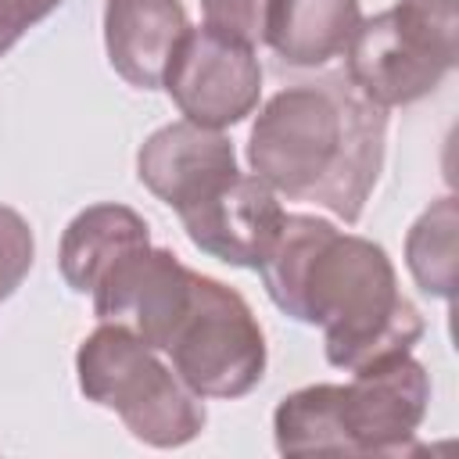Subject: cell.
<instances>
[{
    "label": "cell",
    "mask_w": 459,
    "mask_h": 459,
    "mask_svg": "<svg viewBox=\"0 0 459 459\" xmlns=\"http://www.w3.org/2000/svg\"><path fill=\"white\" fill-rule=\"evenodd\" d=\"M57 7L61 0H0V57Z\"/></svg>",
    "instance_id": "d6986e66"
},
{
    "label": "cell",
    "mask_w": 459,
    "mask_h": 459,
    "mask_svg": "<svg viewBox=\"0 0 459 459\" xmlns=\"http://www.w3.org/2000/svg\"><path fill=\"white\" fill-rule=\"evenodd\" d=\"M455 197H437L405 237V265L416 287L430 298L452 301L455 294Z\"/></svg>",
    "instance_id": "9a60e30c"
},
{
    "label": "cell",
    "mask_w": 459,
    "mask_h": 459,
    "mask_svg": "<svg viewBox=\"0 0 459 459\" xmlns=\"http://www.w3.org/2000/svg\"><path fill=\"white\" fill-rule=\"evenodd\" d=\"M258 273L283 316L323 326L326 362L337 369L412 351L423 337V316L398 290L387 251L319 215L283 212Z\"/></svg>",
    "instance_id": "6da1fadb"
},
{
    "label": "cell",
    "mask_w": 459,
    "mask_h": 459,
    "mask_svg": "<svg viewBox=\"0 0 459 459\" xmlns=\"http://www.w3.org/2000/svg\"><path fill=\"white\" fill-rule=\"evenodd\" d=\"M273 0H201L204 29L237 39L244 47L265 43V22H269Z\"/></svg>",
    "instance_id": "e0dca14e"
},
{
    "label": "cell",
    "mask_w": 459,
    "mask_h": 459,
    "mask_svg": "<svg viewBox=\"0 0 459 459\" xmlns=\"http://www.w3.org/2000/svg\"><path fill=\"white\" fill-rule=\"evenodd\" d=\"M351 373V384H344V420L355 455L412 452V437L430 405L427 369L409 351H398Z\"/></svg>",
    "instance_id": "8992f818"
},
{
    "label": "cell",
    "mask_w": 459,
    "mask_h": 459,
    "mask_svg": "<svg viewBox=\"0 0 459 459\" xmlns=\"http://www.w3.org/2000/svg\"><path fill=\"white\" fill-rule=\"evenodd\" d=\"M344 75L362 97L380 108H405L423 100L452 72L448 61L430 54L416 36H409L391 11L362 18L348 50Z\"/></svg>",
    "instance_id": "9c48e42d"
},
{
    "label": "cell",
    "mask_w": 459,
    "mask_h": 459,
    "mask_svg": "<svg viewBox=\"0 0 459 459\" xmlns=\"http://www.w3.org/2000/svg\"><path fill=\"white\" fill-rule=\"evenodd\" d=\"M186 122L226 129L247 118L262 97V65L255 47L226 39L212 29H186L179 39L165 82H161Z\"/></svg>",
    "instance_id": "5b68a950"
},
{
    "label": "cell",
    "mask_w": 459,
    "mask_h": 459,
    "mask_svg": "<svg viewBox=\"0 0 459 459\" xmlns=\"http://www.w3.org/2000/svg\"><path fill=\"white\" fill-rule=\"evenodd\" d=\"M391 14L398 18V25L409 36H416L430 54H437L441 61H448L455 68V54H459L455 0H398L391 7Z\"/></svg>",
    "instance_id": "2e32d148"
},
{
    "label": "cell",
    "mask_w": 459,
    "mask_h": 459,
    "mask_svg": "<svg viewBox=\"0 0 459 459\" xmlns=\"http://www.w3.org/2000/svg\"><path fill=\"white\" fill-rule=\"evenodd\" d=\"M172 373L201 398H244L265 377V333L251 305L222 280L194 273L165 348Z\"/></svg>",
    "instance_id": "277c9868"
},
{
    "label": "cell",
    "mask_w": 459,
    "mask_h": 459,
    "mask_svg": "<svg viewBox=\"0 0 459 459\" xmlns=\"http://www.w3.org/2000/svg\"><path fill=\"white\" fill-rule=\"evenodd\" d=\"M151 230L143 215L126 204H90L61 233L57 265L75 294H90L97 280L129 251L147 247Z\"/></svg>",
    "instance_id": "7c38bea8"
},
{
    "label": "cell",
    "mask_w": 459,
    "mask_h": 459,
    "mask_svg": "<svg viewBox=\"0 0 459 459\" xmlns=\"http://www.w3.org/2000/svg\"><path fill=\"white\" fill-rule=\"evenodd\" d=\"M359 22V0H273L265 43L283 65L319 68L348 50Z\"/></svg>",
    "instance_id": "4fadbf2b"
},
{
    "label": "cell",
    "mask_w": 459,
    "mask_h": 459,
    "mask_svg": "<svg viewBox=\"0 0 459 459\" xmlns=\"http://www.w3.org/2000/svg\"><path fill=\"white\" fill-rule=\"evenodd\" d=\"M237 172V151L222 129H208L186 118L154 129L136 151L140 183L176 215L208 201Z\"/></svg>",
    "instance_id": "ba28073f"
},
{
    "label": "cell",
    "mask_w": 459,
    "mask_h": 459,
    "mask_svg": "<svg viewBox=\"0 0 459 459\" xmlns=\"http://www.w3.org/2000/svg\"><path fill=\"white\" fill-rule=\"evenodd\" d=\"M384 140L387 108L333 72L265 100L247 136V165L276 194L312 201L351 226L380 179Z\"/></svg>",
    "instance_id": "7a4b0ae2"
},
{
    "label": "cell",
    "mask_w": 459,
    "mask_h": 459,
    "mask_svg": "<svg viewBox=\"0 0 459 459\" xmlns=\"http://www.w3.org/2000/svg\"><path fill=\"white\" fill-rule=\"evenodd\" d=\"M194 269H186L169 247H136L122 255L90 290L93 316L136 333L147 348L161 351L176 319L186 308Z\"/></svg>",
    "instance_id": "52a82bcc"
},
{
    "label": "cell",
    "mask_w": 459,
    "mask_h": 459,
    "mask_svg": "<svg viewBox=\"0 0 459 459\" xmlns=\"http://www.w3.org/2000/svg\"><path fill=\"white\" fill-rule=\"evenodd\" d=\"M32 255H36V240L29 222L14 208L0 204V301L22 287V280L32 269Z\"/></svg>",
    "instance_id": "ac0fdd59"
},
{
    "label": "cell",
    "mask_w": 459,
    "mask_h": 459,
    "mask_svg": "<svg viewBox=\"0 0 459 459\" xmlns=\"http://www.w3.org/2000/svg\"><path fill=\"white\" fill-rule=\"evenodd\" d=\"M190 22L179 0H108L104 47L111 68L136 90H158Z\"/></svg>",
    "instance_id": "8fae6325"
},
{
    "label": "cell",
    "mask_w": 459,
    "mask_h": 459,
    "mask_svg": "<svg viewBox=\"0 0 459 459\" xmlns=\"http://www.w3.org/2000/svg\"><path fill=\"white\" fill-rule=\"evenodd\" d=\"M179 222L197 251L237 269H258L283 222V204L255 172H237L208 201L183 212Z\"/></svg>",
    "instance_id": "30bf717a"
},
{
    "label": "cell",
    "mask_w": 459,
    "mask_h": 459,
    "mask_svg": "<svg viewBox=\"0 0 459 459\" xmlns=\"http://www.w3.org/2000/svg\"><path fill=\"white\" fill-rule=\"evenodd\" d=\"M75 373L86 402L115 412L126 430L151 448H179L204 430L208 412L201 394L118 323H100L79 344Z\"/></svg>",
    "instance_id": "3957f363"
},
{
    "label": "cell",
    "mask_w": 459,
    "mask_h": 459,
    "mask_svg": "<svg viewBox=\"0 0 459 459\" xmlns=\"http://www.w3.org/2000/svg\"><path fill=\"white\" fill-rule=\"evenodd\" d=\"M273 437L280 455H355L344 420V384H312L280 398Z\"/></svg>",
    "instance_id": "5bb4252c"
}]
</instances>
